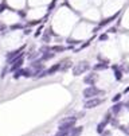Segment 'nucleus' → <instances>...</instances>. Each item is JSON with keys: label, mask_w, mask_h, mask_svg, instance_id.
Wrapping results in <instances>:
<instances>
[{"label": "nucleus", "mask_w": 129, "mask_h": 136, "mask_svg": "<svg viewBox=\"0 0 129 136\" xmlns=\"http://www.w3.org/2000/svg\"><path fill=\"white\" fill-rule=\"evenodd\" d=\"M128 92H129V88H126V89H125V92H124V93H128Z\"/></svg>", "instance_id": "24"}, {"label": "nucleus", "mask_w": 129, "mask_h": 136, "mask_svg": "<svg viewBox=\"0 0 129 136\" xmlns=\"http://www.w3.org/2000/svg\"><path fill=\"white\" fill-rule=\"evenodd\" d=\"M4 7H6L4 4H3V6H0V12H2V11H4Z\"/></svg>", "instance_id": "23"}, {"label": "nucleus", "mask_w": 129, "mask_h": 136, "mask_svg": "<svg viewBox=\"0 0 129 136\" xmlns=\"http://www.w3.org/2000/svg\"><path fill=\"white\" fill-rule=\"evenodd\" d=\"M58 70H62V62L53 65L50 69H47V70H46V74H47V76H53V74H55Z\"/></svg>", "instance_id": "7"}, {"label": "nucleus", "mask_w": 129, "mask_h": 136, "mask_svg": "<svg viewBox=\"0 0 129 136\" xmlns=\"http://www.w3.org/2000/svg\"><path fill=\"white\" fill-rule=\"evenodd\" d=\"M121 96H122L121 93H118V94H116V96L112 98V101H113V103H118V101L121 100Z\"/></svg>", "instance_id": "16"}, {"label": "nucleus", "mask_w": 129, "mask_h": 136, "mask_svg": "<svg viewBox=\"0 0 129 136\" xmlns=\"http://www.w3.org/2000/svg\"><path fill=\"white\" fill-rule=\"evenodd\" d=\"M11 28H12V30H16V28H22V26H20V24H15V26H12V27H11Z\"/></svg>", "instance_id": "21"}, {"label": "nucleus", "mask_w": 129, "mask_h": 136, "mask_svg": "<svg viewBox=\"0 0 129 136\" xmlns=\"http://www.w3.org/2000/svg\"><path fill=\"white\" fill-rule=\"evenodd\" d=\"M23 50H24V46H22L20 49L15 50V51H11V53H8V54H7V62H8V63L11 65V63H12V62H14L15 59H16V58H18L19 55H22L20 53L23 51Z\"/></svg>", "instance_id": "5"}, {"label": "nucleus", "mask_w": 129, "mask_h": 136, "mask_svg": "<svg viewBox=\"0 0 129 136\" xmlns=\"http://www.w3.org/2000/svg\"><path fill=\"white\" fill-rule=\"evenodd\" d=\"M50 50L54 53H61V51H65L66 47H63V46H53V47H50Z\"/></svg>", "instance_id": "14"}, {"label": "nucleus", "mask_w": 129, "mask_h": 136, "mask_svg": "<svg viewBox=\"0 0 129 136\" xmlns=\"http://www.w3.org/2000/svg\"><path fill=\"white\" fill-rule=\"evenodd\" d=\"M82 94H83V98L85 100H90V98H94L97 96H101V94H105L104 90H101L94 85V86H88L83 89V92H82Z\"/></svg>", "instance_id": "1"}, {"label": "nucleus", "mask_w": 129, "mask_h": 136, "mask_svg": "<svg viewBox=\"0 0 129 136\" xmlns=\"http://www.w3.org/2000/svg\"><path fill=\"white\" fill-rule=\"evenodd\" d=\"M40 31H42V27H39V30L35 32V37H39V35H40Z\"/></svg>", "instance_id": "22"}, {"label": "nucleus", "mask_w": 129, "mask_h": 136, "mask_svg": "<svg viewBox=\"0 0 129 136\" xmlns=\"http://www.w3.org/2000/svg\"><path fill=\"white\" fill-rule=\"evenodd\" d=\"M97 80H98V74H97L96 72H93V73H89V74H86V76H85L83 82H85V84H88L89 86H94L96 82H97Z\"/></svg>", "instance_id": "4"}, {"label": "nucleus", "mask_w": 129, "mask_h": 136, "mask_svg": "<svg viewBox=\"0 0 129 136\" xmlns=\"http://www.w3.org/2000/svg\"><path fill=\"white\" fill-rule=\"evenodd\" d=\"M121 108H122V104H120V103H116L114 104V105H113V108H112V113L113 115H117V113H118V112L121 111Z\"/></svg>", "instance_id": "10"}, {"label": "nucleus", "mask_w": 129, "mask_h": 136, "mask_svg": "<svg viewBox=\"0 0 129 136\" xmlns=\"http://www.w3.org/2000/svg\"><path fill=\"white\" fill-rule=\"evenodd\" d=\"M105 69H108L106 63H97L93 66V70H105Z\"/></svg>", "instance_id": "13"}, {"label": "nucleus", "mask_w": 129, "mask_h": 136, "mask_svg": "<svg viewBox=\"0 0 129 136\" xmlns=\"http://www.w3.org/2000/svg\"><path fill=\"white\" fill-rule=\"evenodd\" d=\"M112 69L114 70V77H116V80H117V81H121V80H122V72L118 69V66H117V65H113Z\"/></svg>", "instance_id": "9"}, {"label": "nucleus", "mask_w": 129, "mask_h": 136, "mask_svg": "<svg viewBox=\"0 0 129 136\" xmlns=\"http://www.w3.org/2000/svg\"><path fill=\"white\" fill-rule=\"evenodd\" d=\"M90 63H89L88 61H82V62H78V63L73 67V74L74 76H81L83 74V73L89 72L90 70Z\"/></svg>", "instance_id": "2"}, {"label": "nucleus", "mask_w": 129, "mask_h": 136, "mask_svg": "<svg viewBox=\"0 0 129 136\" xmlns=\"http://www.w3.org/2000/svg\"><path fill=\"white\" fill-rule=\"evenodd\" d=\"M22 76H23V69H20V70H18V72H15V73H14V78H15V80L20 78Z\"/></svg>", "instance_id": "15"}, {"label": "nucleus", "mask_w": 129, "mask_h": 136, "mask_svg": "<svg viewBox=\"0 0 129 136\" xmlns=\"http://www.w3.org/2000/svg\"><path fill=\"white\" fill-rule=\"evenodd\" d=\"M128 136H129V135H128Z\"/></svg>", "instance_id": "27"}, {"label": "nucleus", "mask_w": 129, "mask_h": 136, "mask_svg": "<svg viewBox=\"0 0 129 136\" xmlns=\"http://www.w3.org/2000/svg\"><path fill=\"white\" fill-rule=\"evenodd\" d=\"M55 136H69V135H67V133H63V132H59V131H58V133H57Z\"/></svg>", "instance_id": "20"}, {"label": "nucleus", "mask_w": 129, "mask_h": 136, "mask_svg": "<svg viewBox=\"0 0 129 136\" xmlns=\"http://www.w3.org/2000/svg\"><path fill=\"white\" fill-rule=\"evenodd\" d=\"M104 98H100V97H94V98L86 100L85 101V109H93V108H97L98 105L104 103Z\"/></svg>", "instance_id": "3"}, {"label": "nucleus", "mask_w": 129, "mask_h": 136, "mask_svg": "<svg viewBox=\"0 0 129 136\" xmlns=\"http://www.w3.org/2000/svg\"><path fill=\"white\" fill-rule=\"evenodd\" d=\"M22 65H23V54L22 55H19L16 59H15L12 63H11V67H10V72H18V70H20V67H22Z\"/></svg>", "instance_id": "6"}, {"label": "nucleus", "mask_w": 129, "mask_h": 136, "mask_svg": "<svg viewBox=\"0 0 129 136\" xmlns=\"http://www.w3.org/2000/svg\"><path fill=\"white\" fill-rule=\"evenodd\" d=\"M82 132H83V127H73V129L70 131V135L69 136H81Z\"/></svg>", "instance_id": "8"}, {"label": "nucleus", "mask_w": 129, "mask_h": 136, "mask_svg": "<svg viewBox=\"0 0 129 136\" xmlns=\"http://www.w3.org/2000/svg\"><path fill=\"white\" fill-rule=\"evenodd\" d=\"M117 16H118V12H117L116 15H113V16H110V18H108V19H106V20H104V22H101V23H100V26H101V27H104V26H106V24H108V23H110L112 20H114V19H116Z\"/></svg>", "instance_id": "12"}, {"label": "nucleus", "mask_w": 129, "mask_h": 136, "mask_svg": "<svg viewBox=\"0 0 129 136\" xmlns=\"http://www.w3.org/2000/svg\"><path fill=\"white\" fill-rule=\"evenodd\" d=\"M0 26H2V24H0Z\"/></svg>", "instance_id": "26"}, {"label": "nucleus", "mask_w": 129, "mask_h": 136, "mask_svg": "<svg viewBox=\"0 0 129 136\" xmlns=\"http://www.w3.org/2000/svg\"><path fill=\"white\" fill-rule=\"evenodd\" d=\"M85 116V112H79V113L77 115V119H82Z\"/></svg>", "instance_id": "19"}, {"label": "nucleus", "mask_w": 129, "mask_h": 136, "mask_svg": "<svg viewBox=\"0 0 129 136\" xmlns=\"http://www.w3.org/2000/svg\"><path fill=\"white\" fill-rule=\"evenodd\" d=\"M54 2H55V0H54Z\"/></svg>", "instance_id": "25"}, {"label": "nucleus", "mask_w": 129, "mask_h": 136, "mask_svg": "<svg viewBox=\"0 0 129 136\" xmlns=\"http://www.w3.org/2000/svg\"><path fill=\"white\" fill-rule=\"evenodd\" d=\"M100 39L101 41H106L108 39V35H106V34H102V35H100Z\"/></svg>", "instance_id": "18"}, {"label": "nucleus", "mask_w": 129, "mask_h": 136, "mask_svg": "<svg viewBox=\"0 0 129 136\" xmlns=\"http://www.w3.org/2000/svg\"><path fill=\"white\" fill-rule=\"evenodd\" d=\"M38 55H39V53H34V54H30V55H28V59H31V61H32L34 58H36Z\"/></svg>", "instance_id": "17"}, {"label": "nucleus", "mask_w": 129, "mask_h": 136, "mask_svg": "<svg viewBox=\"0 0 129 136\" xmlns=\"http://www.w3.org/2000/svg\"><path fill=\"white\" fill-rule=\"evenodd\" d=\"M55 57V53H43V55H42V58L40 59L42 61H47V59H51V58H54Z\"/></svg>", "instance_id": "11"}]
</instances>
